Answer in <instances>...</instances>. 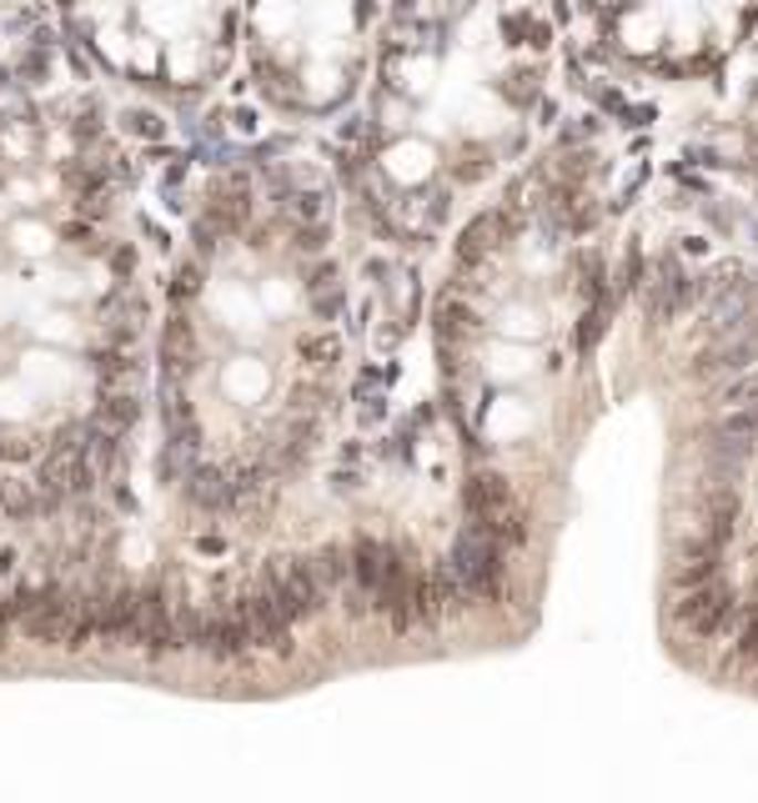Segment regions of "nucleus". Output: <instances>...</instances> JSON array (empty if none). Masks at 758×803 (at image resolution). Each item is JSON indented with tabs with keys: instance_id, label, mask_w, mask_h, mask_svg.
I'll list each match as a JSON object with an SVG mask.
<instances>
[{
	"instance_id": "obj_1",
	"label": "nucleus",
	"mask_w": 758,
	"mask_h": 803,
	"mask_svg": "<svg viewBox=\"0 0 758 803\" xmlns=\"http://www.w3.org/2000/svg\"><path fill=\"white\" fill-rule=\"evenodd\" d=\"M463 502H467V518L482 522L502 548L528 543V512H522V502L512 498V488L498 478V472H473L463 488Z\"/></svg>"
},
{
	"instance_id": "obj_2",
	"label": "nucleus",
	"mask_w": 758,
	"mask_h": 803,
	"mask_svg": "<svg viewBox=\"0 0 758 803\" xmlns=\"http://www.w3.org/2000/svg\"><path fill=\"white\" fill-rule=\"evenodd\" d=\"M447 567H453L457 577H463V587L473 597H498L502 593V543L492 538L482 522H467L463 532H457L453 543V557H447Z\"/></svg>"
},
{
	"instance_id": "obj_3",
	"label": "nucleus",
	"mask_w": 758,
	"mask_h": 803,
	"mask_svg": "<svg viewBox=\"0 0 758 803\" xmlns=\"http://www.w3.org/2000/svg\"><path fill=\"white\" fill-rule=\"evenodd\" d=\"M257 583H267V593L282 603V613L292 623L312 618V613L322 608V597H326V587L316 583V573H312L307 557H271V563L261 567Z\"/></svg>"
},
{
	"instance_id": "obj_4",
	"label": "nucleus",
	"mask_w": 758,
	"mask_h": 803,
	"mask_svg": "<svg viewBox=\"0 0 758 803\" xmlns=\"http://www.w3.org/2000/svg\"><path fill=\"white\" fill-rule=\"evenodd\" d=\"M131 643H142L152 658H166V653L186 648L181 643V608L172 603L162 583L136 593V623H131Z\"/></svg>"
},
{
	"instance_id": "obj_5",
	"label": "nucleus",
	"mask_w": 758,
	"mask_h": 803,
	"mask_svg": "<svg viewBox=\"0 0 758 803\" xmlns=\"http://www.w3.org/2000/svg\"><path fill=\"white\" fill-rule=\"evenodd\" d=\"M738 613V597L728 583H714V577H704V583L683 587V603H678V628H688L694 638H714V633H724L728 623H734Z\"/></svg>"
},
{
	"instance_id": "obj_6",
	"label": "nucleus",
	"mask_w": 758,
	"mask_h": 803,
	"mask_svg": "<svg viewBox=\"0 0 758 803\" xmlns=\"http://www.w3.org/2000/svg\"><path fill=\"white\" fill-rule=\"evenodd\" d=\"M241 613H247V628L257 648L271 653H292V618L282 613V603L267 593V583H257L247 597H241Z\"/></svg>"
},
{
	"instance_id": "obj_7",
	"label": "nucleus",
	"mask_w": 758,
	"mask_h": 803,
	"mask_svg": "<svg viewBox=\"0 0 758 803\" xmlns=\"http://www.w3.org/2000/svg\"><path fill=\"white\" fill-rule=\"evenodd\" d=\"M718 557H724V543H718L714 532L688 528V538L673 548V567H668L673 587H694V583H704V577H714Z\"/></svg>"
},
{
	"instance_id": "obj_8",
	"label": "nucleus",
	"mask_w": 758,
	"mask_h": 803,
	"mask_svg": "<svg viewBox=\"0 0 758 803\" xmlns=\"http://www.w3.org/2000/svg\"><path fill=\"white\" fill-rule=\"evenodd\" d=\"M201 648L221 663H237L247 658L257 643H251V628H247V613L241 608H221V613H206L201 623Z\"/></svg>"
},
{
	"instance_id": "obj_9",
	"label": "nucleus",
	"mask_w": 758,
	"mask_h": 803,
	"mask_svg": "<svg viewBox=\"0 0 758 803\" xmlns=\"http://www.w3.org/2000/svg\"><path fill=\"white\" fill-rule=\"evenodd\" d=\"M91 608H96V638L126 643L131 638V623H136V587L101 583L96 593H91Z\"/></svg>"
},
{
	"instance_id": "obj_10",
	"label": "nucleus",
	"mask_w": 758,
	"mask_h": 803,
	"mask_svg": "<svg viewBox=\"0 0 758 803\" xmlns=\"http://www.w3.org/2000/svg\"><path fill=\"white\" fill-rule=\"evenodd\" d=\"M688 277H683V267L673 257H663L658 261V272H653V282H648V296H643V306H648V322H673V316L688 306Z\"/></svg>"
},
{
	"instance_id": "obj_11",
	"label": "nucleus",
	"mask_w": 758,
	"mask_h": 803,
	"mask_svg": "<svg viewBox=\"0 0 758 803\" xmlns=\"http://www.w3.org/2000/svg\"><path fill=\"white\" fill-rule=\"evenodd\" d=\"M758 352V332H734V337H718L714 347H704V357L694 362V377H714V372H738L748 357Z\"/></svg>"
},
{
	"instance_id": "obj_12",
	"label": "nucleus",
	"mask_w": 758,
	"mask_h": 803,
	"mask_svg": "<svg viewBox=\"0 0 758 803\" xmlns=\"http://www.w3.org/2000/svg\"><path fill=\"white\" fill-rule=\"evenodd\" d=\"M347 557H352V577H357V587L367 593V603H377L382 577H387V557H392V548L382 543V538H357Z\"/></svg>"
},
{
	"instance_id": "obj_13",
	"label": "nucleus",
	"mask_w": 758,
	"mask_h": 803,
	"mask_svg": "<svg viewBox=\"0 0 758 803\" xmlns=\"http://www.w3.org/2000/svg\"><path fill=\"white\" fill-rule=\"evenodd\" d=\"M162 357H166V367H172L176 377H186V372H191V362H196V332H191V322H186V316H172V322H166Z\"/></svg>"
},
{
	"instance_id": "obj_14",
	"label": "nucleus",
	"mask_w": 758,
	"mask_h": 803,
	"mask_svg": "<svg viewBox=\"0 0 758 803\" xmlns=\"http://www.w3.org/2000/svg\"><path fill=\"white\" fill-rule=\"evenodd\" d=\"M136 417H142V401H136V392H131V387H111V382H106V387H101L96 423L101 427H116V432H121V427H131Z\"/></svg>"
},
{
	"instance_id": "obj_15",
	"label": "nucleus",
	"mask_w": 758,
	"mask_h": 803,
	"mask_svg": "<svg viewBox=\"0 0 758 803\" xmlns=\"http://www.w3.org/2000/svg\"><path fill=\"white\" fill-rule=\"evenodd\" d=\"M186 498H191L196 508H221V502H227V482H221L217 467H191V472H186Z\"/></svg>"
},
{
	"instance_id": "obj_16",
	"label": "nucleus",
	"mask_w": 758,
	"mask_h": 803,
	"mask_svg": "<svg viewBox=\"0 0 758 803\" xmlns=\"http://www.w3.org/2000/svg\"><path fill=\"white\" fill-rule=\"evenodd\" d=\"M312 563V573H316V583L332 593V587H342L352 577V557H347V548H336V543H326L316 557H307Z\"/></svg>"
},
{
	"instance_id": "obj_17",
	"label": "nucleus",
	"mask_w": 758,
	"mask_h": 803,
	"mask_svg": "<svg viewBox=\"0 0 758 803\" xmlns=\"http://www.w3.org/2000/svg\"><path fill=\"white\" fill-rule=\"evenodd\" d=\"M502 221L498 217H477L473 227H467V237H463V261H482V257H492V251L502 247Z\"/></svg>"
},
{
	"instance_id": "obj_18",
	"label": "nucleus",
	"mask_w": 758,
	"mask_h": 803,
	"mask_svg": "<svg viewBox=\"0 0 758 803\" xmlns=\"http://www.w3.org/2000/svg\"><path fill=\"white\" fill-rule=\"evenodd\" d=\"M718 401H724V413H758V372H748V377L728 382Z\"/></svg>"
},
{
	"instance_id": "obj_19",
	"label": "nucleus",
	"mask_w": 758,
	"mask_h": 803,
	"mask_svg": "<svg viewBox=\"0 0 758 803\" xmlns=\"http://www.w3.org/2000/svg\"><path fill=\"white\" fill-rule=\"evenodd\" d=\"M0 508L11 512V518H31V512H35V492H25V482L6 478V482H0Z\"/></svg>"
},
{
	"instance_id": "obj_20",
	"label": "nucleus",
	"mask_w": 758,
	"mask_h": 803,
	"mask_svg": "<svg viewBox=\"0 0 758 803\" xmlns=\"http://www.w3.org/2000/svg\"><path fill=\"white\" fill-rule=\"evenodd\" d=\"M302 357L316 362V367H332V362L342 357V342H336V337H307L302 342Z\"/></svg>"
},
{
	"instance_id": "obj_21",
	"label": "nucleus",
	"mask_w": 758,
	"mask_h": 803,
	"mask_svg": "<svg viewBox=\"0 0 758 803\" xmlns=\"http://www.w3.org/2000/svg\"><path fill=\"white\" fill-rule=\"evenodd\" d=\"M744 653H758V593L748 603V628H744Z\"/></svg>"
},
{
	"instance_id": "obj_22",
	"label": "nucleus",
	"mask_w": 758,
	"mask_h": 803,
	"mask_svg": "<svg viewBox=\"0 0 758 803\" xmlns=\"http://www.w3.org/2000/svg\"><path fill=\"white\" fill-rule=\"evenodd\" d=\"M196 286H201V272H196V267H181V272H176V292L196 296Z\"/></svg>"
},
{
	"instance_id": "obj_23",
	"label": "nucleus",
	"mask_w": 758,
	"mask_h": 803,
	"mask_svg": "<svg viewBox=\"0 0 758 803\" xmlns=\"http://www.w3.org/2000/svg\"><path fill=\"white\" fill-rule=\"evenodd\" d=\"M292 211H297L302 221H316V217H322V196H297V207H292Z\"/></svg>"
},
{
	"instance_id": "obj_24",
	"label": "nucleus",
	"mask_w": 758,
	"mask_h": 803,
	"mask_svg": "<svg viewBox=\"0 0 758 803\" xmlns=\"http://www.w3.org/2000/svg\"><path fill=\"white\" fill-rule=\"evenodd\" d=\"M11 628H15V597H0V643H6Z\"/></svg>"
},
{
	"instance_id": "obj_25",
	"label": "nucleus",
	"mask_w": 758,
	"mask_h": 803,
	"mask_svg": "<svg viewBox=\"0 0 758 803\" xmlns=\"http://www.w3.org/2000/svg\"><path fill=\"white\" fill-rule=\"evenodd\" d=\"M598 322H603V316H598V312H588V326H583V352L593 347V337H598Z\"/></svg>"
}]
</instances>
